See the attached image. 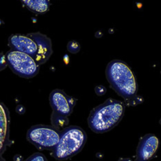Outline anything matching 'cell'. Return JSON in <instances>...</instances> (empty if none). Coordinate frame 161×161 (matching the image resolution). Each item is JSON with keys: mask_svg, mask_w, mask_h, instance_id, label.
<instances>
[{"mask_svg": "<svg viewBox=\"0 0 161 161\" xmlns=\"http://www.w3.org/2000/svg\"><path fill=\"white\" fill-rule=\"evenodd\" d=\"M28 9L36 14H45L50 9L49 0H20Z\"/></svg>", "mask_w": 161, "mask_h": 161, "instance_id": "cell-11", "label": "cell"}, {"mask_svg": "<svg viewBox=\"0 0 161 161\" xmlns=\"http://www.w3.org/2000/svg\"><path fill=\"white\" fill-rule=\"evenodd\" d=\"M159 141L156 135L149 134L143 137L137 149L138 160H149L154 155L158 148Z\"/></svg>", "mask_w": 161, "mask_h": 161, "instance_id": "cell-9", "label": "cell"}, {"mask_svg": "<svg viewBox=\"0 0 161 161\" xmlns=\"http://www.w3.org/2000/svg\"><path fill=\"white\" fill-rule=\"evenodd\" d=\"M6 66H7V63H6V57L3 53H0V71L6 69Z\"/></svg>", "mask_w": 161, "mask_h": 161, "instance_id": "cell-15", "label": "cell"}, {"mask_svg": "<svg viewBox=\"0 0 161 161\" xmlns=\"http://www.w3.org/2000/svg\"><path fill=\"white\" fill-rule=\"evenodd\" d=\"M25 161H47V160L43 154L37 153H34L33 155H31Z\"/></svg>", "mask_w": 161, "mask_h": 161, "instance_id": "cell-14", "label": "cell"}, {"mask_svg": "<svg viewBox=\"0 0 161 161\" xmlns=\"http://www.w3.org/2000/svg\"><path fill=\"white\" fill-rule=\"evenodd\" d=\"M50 103L54 113L68 117L73 112L76 100L61 90L56 89L50 93Z\"/></svg>", "mask_w": 161, "mask_h": 161, "instance_id": "cell-6", "label": "cell"}, {"mask_svg": "<svg viewBox=\"0 0 161 161\" xmlns=\"http://www.w3.org/2000/svg\"><path fill=\"white\" fill-rule=\"evenodd\" d=\"M67 50L71 53H77L80 50V46L76 41H70L67 45Z\"/></svg>", "mask_w": 161, "mask_h": 161, "instance_id": "cell-13", "label": "cell"}, {"mask_svg": "<svg viewBox=\"0 0 161 161\" xmlns=\"http://www.w3.org/2000/svg\"><path fill=\"white\" fill-rule=\"evenodd\" d=\"M137 161H145V160H138Z\"/></svg>", "mask_w": 161, "mask_h": 161, "instance_id": "cell-18", "label": "cell"}, {"mask_svg": "<svg viewBox=\"0 0 161 161\" xmlns=\"http://www.w3.org/2000/svg\"><path fill=\"white\" fill-rule=\"evenodd\" d=\"M28 36L35 41L37 47V52L34 58L35 61L39 65L45 64L53 53L50 39L48 36L40 32L30 33Z\"/></svg>", "mask_w": 161, "mask_h": 161, "instance_id": "cell-7", "label": "cell"}, {"mask_svg": "<svg viewBox=\"0 0 161 161\" xmlns=\"http://www.w3.org/2000/svg\"><path fill=\"white\" fill-rule=\"evenodd\" d=\"M106 77L113 89L125 100L136 95L138 84L128 65L119 60H113L106 68Z\"/></svg>", "mask_w": 161, "mask_h": 161, "instance_id": "cell-2", "label": "cell"}, {"mask_svg": "<svg viewBox=\"0 0 161 161\" xmlns=\"http://www.w3.org/2000/svg\"><path fill=\"white\" fill-rule=\"evenodd\" d=\"M7 65L11 70L20 77L31 79L36 76L39 71V64L34 58L15 50H10L6 54Z\"/></svg>", "mask_w": 161, "mask_h": 161, "instance_id": "cell-4", "label": "cell"}, {"mask_svg": "<svg viewBox=\"0 0 161 161\" xmlns=\"http://www.w3.org/2000/svg\"><path fill=\"white\" fill-rule=\"evenodd\" d=\"M95 92L98 95H103L106 92V89L103 86H97L95 88Z\"/></svg>", "mask_w": 161, "mask_h": 161, "instance_id": "cell-16", "label": "cell"}, {"mask_svg": "<svg viewBox=\"0 0 161 161\" xmlns=\"http://www.w3.org/2000/svg\"><path fill=\"white\" fill-rule=\"evenodd\" d=\"M9 114L3 104L0 103V154L9 143Z\"/></svg>", "mask_w": 161, "mask_h": 161, "instance_id": "cell-10", "label": "cell"}, {"mask_svg": "<svg viewBox=\"0 0 161 161\" xmlns=\"http://www.w3.org/2000/svg\"><path fill=\"white\" fill-rule=\"evenodd\" d=\"M69 119L67 116H61V115L58 114V113L53 112L51 115V123L52 126L58 130L61 129H64L67 127L69 124Z\"/></svg>", "mask_w": 161, "mask_h": 161, "instance_id": "cell-12", "label": "cell"}, {"mask_svg": "<svg viewBox=\"0 0 161 161\" xmlns=\"http://www.w3.org/2000/svg\"><path fill=\"white\" fill-rule=\"evenodd\" d=\"M124 111L125 106L122 102L109 98L91 112L88 125L95 133L108 132L120 122Z\"/></svg>", "mask_w": 161, "mask_h": 161, "instance_id": "cell-1", "label": "cell"}, {"mask_svg": "<svg viewBox=\"0 0 161 161\" xmlns=\"http://www.w3.org/2000/svg\"><path fill=\"white\" fill-rule=\"evenodd\" d=\"M119 161H132L130 159H128V158H125V159H120Z\"/></svg>", "mask_w": 161, "mask_h": 161, "instance_id": "cell-17", "label": "cell"}, {"mask_svg": "<svg viewBox=\"0 0 161 161\" xmlns=\"http://www.w3.org/2000/svg\"><path fill=\"white\" fill-rule=\"evenodd\" d=\"M9 45L13 50L26 53L35 58L37 52V47L35 41L28 36L13 35L9 39Z\"/></svg>", "mask_w": 161, "mask_h": 161, "instance_id": "cell-8", "label": "cell"}, {"mask_svg": "<svg viewBox=\"0 0 161 161\" xmlns=\"http://www.w3.org/2000/svg\"><path fill=\"white\" fill-rule=\"evenodd\" d=\"M60 132L53 126L39 124L27 132V139L40 150L53 149L59 140Z\"/></svg>", "mask_w": 161, "mask_h": 161, "instance_id": "cell-5", "label": "cell"}, {"mask_svg": "<svg viewBox=\"0 0 161 161\" xmlns=\"http://www.w3.org/2000/svg\"><path fill=\"white\" fill-rule=\"evenodd\" d=\"M86 142V134L77 126H70L63 129L59 140L53 149V157L58 160H68L83 149Z\"/></svg>", "mask_w": 161, "mask_h": 161, "instance_id": "cell-3", "label": "cell"}]
</instances>
